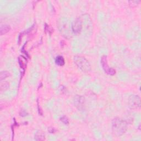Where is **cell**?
Segmentation results:
<instances>
[{"label":"cell","instance_id":"cell-1","mask_svg":"<svg viewBox=\"0 0 141 141\" xmlns=\"http://www.w3.org/2000/svg\"><path fill=\"white\" fill-rule=\"evenodd\" d=\"M127 129V123L126 121L116 117L112 121V132L116 137H120L125 133Z\"/></svg>","mask_w":141,"mask_h":141},{"label":"cell","instance_id":"cell-2","mask_svg":"<svg viewBox=\"0 0 141 141\" xmlns=\"http://www.w3.org/2000/svg\"><path fill=\"white\" fill-rule=\"evenodd\" d=\"M74 62L77 66L83 72H90L91 69L90 64L84 57L75 56L74 57Z\"/></svg>","mask_w":141,"mask_h":141},{"label":"cell","instance_id":"cell-3","mask_svg":"<svg viewBox=\"0 0 141 141\" xmlns=\"http://www.w3.org/2000/svg\"><path fill=\"white\" fill-rule=\"evenodd\" d=\"M128 104L132 110H138L140 107V99L139 96L136 95H130L128 99Z\"/></svg>","mask_w":141,"mask_h":141},{"label":"cell","instance_id":"cell-4","mask_svg":"<svg viewBox=\"0 0 141 141\" xmlns=\"http://www.w3.org/2000/svg\"><path fill=\"white\" fill-rule=\"evenodd\" d=\"M101 64L104 69V72L108 75H113L116 73V70L113 68H111L109 66L107 61V56L106 55H103L101 58Z\"/></svg>","mask_w":141,"mask_h":141},{"label":"cell","instance_id":"cell-5","mask_svg":"<svg viewBox=\"0 0 141 141\" xmlns=\"http://www.w3.org/2000/svg\"><path fill=\"white\" fill-rule=\"evenodd\" d=\"M72 30L74 34H79L83 29L82 20L78 18L72 24Z\"/></svg>","mask_w":141,"mask_h":141},{"label":"cell","instance_id":"cell-6","mask_svg":"<svg viewBox=\"0 0 141 141\" xmlns=\"http://www.w3.org/2000/svg\"><path fill=\"white\" fill-rule=\"evenodd\" d=\"M85 100L84 98L80 95H75L74 98V105L79 110H82L84 109Z\"/></svg>","mask_w":141,"mask_h":141},{"label":"cell","instance_id":"cell-7","mask_svg":"<svg viewBox=\"0 0 141 141\" xmlns=\"http://www.w3.org/2000/svg\"><path fill=\"white\" fill-rule=\"evenodd\" d=\"M18 63L21 68H22L24 70L26 67L27 60L23 56H19L18 58Z\"/></svg>","mask_w":141,"mask_h":141},{"label":"cell","instance_id":"cell-8","mask_svg":"<svg viewBox=\"0 0 141 141\" xmlns=\"http://www.w3.org/2000/svg\"><path fill=\"white\" fill-rule=\"evenodd\" d=\"M35 139L36 140H44L45 139V135L41 131H37L35 134Z\"/></svg>","mask_w":141,"mask_h":141},{"label":"cell","instance_id":"cell-9","mask_svg":"<svg viewBox=\"0 0 141 141\" xmlns=\"http://www.w3.org/2000/svg\"><path fill=\"white\" fill-rule=\"evenodd\" d=\"M10 30V26L8 25H2L0 28V35H3L6 34Z\"/></svg>","mask_w":141,"mask_h":141},{"label":"cell","instance_id":"cell-10","mask_svg":"<svg viewBox=\"0 0 141 141\" xmlns=\"http://www.w3.org/2000/svg\"><path fill=\"white\" fill-rule=\"evenodd\" d=\"M55 63L59 66H63L65 64V61L63 56H58L56 57L55 60Z\"/></svg>","mask_w":141,"mask_h":141},{"label":"cell","instance_id":"cell-11","mask_svg":"<svg viewBox=\"0 0 141 141\" xmlns=\"http://www.w3.org/2000/svg\"><path fill=\"white\" fill-rule=\"evenodd\" d=\"M9 87V83L8 82H1V84H0V90L1 91H5Z\"/></svg>","mask_w":141,"mask_h":141},{"label":"cell","instance_id":"cell-12","mask_svg":"<svg viewBox=\"0 0 141 141\" xmlns=\"http://www.w3.org/2000/svg\"><path fill=\"white\" fill-rule=\"evenodd\" d=\"M9 76V73L7 71L1 72V74H0V79H1V80H2Z\"/></svg>","mask_w":141,"mask_h":141},{"label":"cell","instance_id":"cell-13","mask_svg":"<svg viewBox=\"0 0 141 141\" xmlns=\"http://www.w3.org/2000/svg\"><path fill=\"white\" fill-rule=\"evenodd\" d=\"M60 121L63 123L64 124H69V119L67 117L63 116L60 117Z\"/></svg>","mask_w":141,"mask_h":141},{"label":"cell","instance_id":"cell-14","mask_svg":"<svg viewBox=\"0 0 141 141\" xmlns=\"http://www.w3.org/2000/svg\"><path fill=\"white\" fill-rule=\"evenodd\" d=\"M45 31H47V32H48V33H49L50 34H51V33H52V31H53L52 28H51V27L49 25H48L47 24H45Z\"/></svg>","mask_w":141,"mask_h":141},{"label":"cell","instance_id":"cell-15","mask_svg":"<svg viewBox=\"0 0 141 141\" xmlns=\"http://www.w3.org/2000/svg\"><path fill=\"white\" fill-rule=\"evenodd\" d=\"M48 131L50 133H53L56 132V129L52 127H49L48 128Z\"/></svg>","mask_w":141,"mask_h":141},{"label":"cell","instance_id":"cell-16","mask_svg":"<svg viewBox=\"0 0 141 141\" xmlns=\"http://www.w3.org/2000/svg\"><path fill=\"white\" fill-rule=\"evenodd\" d=\"M19 114H20V116L24 117V116H25L27 115V113H26L25 111L22 110V111H20V112Z\"/></svg>","mask_w":141,"mask_h":141},{"label":"cell","instance_id":"cell-17","mask_svg":"<svg viewBox=\"0 0 141 141\" xmlns=\"http://www.w3.org/2000/svg\"><path fill=\"white\" fill-rule=\"evenodd\" d=\"M37 107H38V111H39V114H40L41 115H42V112L41 111V110L40 109V107H39V101H38V99L37 100Z\"/></svg>","mask_w":141,"mask_h":141}]
</instances>
